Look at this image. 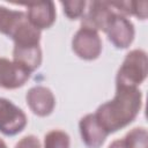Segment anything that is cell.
I'll list each match as a JSON object with an SVG mask.
<instances>
[{
    "label": "cell",
    "mask_w": 148,
    "mask_h": 148,
    "mask_svg": "<svg viewBox=\"0 0 148 148\" xmlns=\"http://www.w3.org/2000/svg\"><path fill=\"white\" fill-rule=\"evenodd\" d=\"M142 106V92L136 87L116 86L114 97L99 105L94 113L98 124L108 133H114L130 125Z\"/></svg>",
    "instance_id": "cell-1"
},
{
    "label": "cell",
    "mask_w": 148,
    "mask_h": 148,
    "mask_svg": "<svg viewBox=\"0 0 148 148\" xmlns=\"http://www.w3.org/2000/svg\"><path fill=\"white\" fill-rule=\"evenodd\" d=\"M148 74V58L147 53L141 49L130 51L116 76V86L136 87L146 80Z\"/></svg>",
    "instance_id": "cell-2"
},
{
    "label": "cell",
    "mask_w": 148,
    "mask_h": 148,
    "mask_svg": "<svg viewBox=\"0 0 148 148\" xmlns=\"http://www.w3.org/2000/svg\"><path fill=\"white\" fill-rule=\"evenodd\" d=\"M74 53L83 60H95L102 52V39L97 31L81 27L72 39Z\"/></svg>",
    "instance_id": "cell-3"
},
{
    "label": "cell",
    "mask_w": 148,
    "mask_h": 148,
    "mask_svg": "<svg viewBox=\"0 0 148 148\" xmlns=\"http://www.w3.org/2000/svg\"><path fill=\"white\" fill-rule=\"evenodd\" d=\"M116 13L117 12L111 1H90L88 3L87 12L82 15L81 27L92 29L97 32H105Z\"/></svg>",
    "instance_id": "cell-4"
},
{
    "label": "cell",
    "mask_w": 148,
    "mask_h": 148,
    "mask_svg": "<svg viewBox=\"0 0 148 148\" xmlns=\"http://www.w3.org/2000/svg\"><path fill=\"white\" fill-rule=\"evenodd\" d=\"M27 116L9 99L0 97V133L13 136L21 133L27 126Z\"/></svg>",
    "instance_id": "cell-5"
},
{
    "label": "cell",
    "mask_w": 148,
    "mask_h": 148,
    "mask_svg": "<svg viewBox=\"0 0 148 148\" xmlns=\"http://www.w3.org/2000/svg\"><path fill=\"white\" fill-rule=\"evenodd\" d=\"M105 34L108 35V39L113 44L114 47L127 49L134 39L135 30L130 18L116 13L110 21Z\"/></svg>",
    "instance_id": "cell-6"
},
{
    "label": "cell",
    "mask_w": 148,
    "mask_h": 148,
    "mask_svg": "<svg viewBox=\"0 0 148 148\" xmlns=\"http://www.w3.org/2000/svg\"><path fill=\"white\" fill-rule=\"evenodd\" d=\"M27 104L29 109L38 117H46L52 113L56 106V97L51 89L44 86H36L28 90Z\"/></svg>",
    "instance_id": "cell-7"
},
{
    "label": "cell",
    "mask_w": 148,
    "mask_h": 148,
    "mask_svg": "<svg viewBox=\"0 0 148 148\" xmlns=\"http://www.w3.org/2000/svg\"><path fill=\"white\" fill-rule=\"evenodd\" d=\"M31 73L15 61L0 58V87L5 89H17L25 84Z\"/></svg>",
    "instance_id": "cell-8"
},
{
    "label": "cell",
    "mask_w": 148,
    "mask_h": 148,
    "mask_svg": "<svg viewBox=\"0 0 148 148\" xmlns=\"http://www.w3.org/2000/svg\"><path fill=\"white\" fill-rule=\"evenodd\" d=\"M80 134L88 148H101L109 135L96 120L94 113H88L79 123Z\"/></svg>",
    "instance_id": "cell-9"
},
{
    "label": "cell",
    "mask_w": 148,
    "mask_h": 148,
    "mask_svg": "<svg viewBox=\"0 0 148 148\" xmlns=\"http://www.w3.org/2000/svg\"><path fill=\"white\" fill-rule=\"evenodd\" d=\"M27 17L29 22L39 31L49 29L56 21V6L53 1H44L27 5Z\"/></svg>",
    "instance_id": "cell-10"
},
{
    "label": "cell",
    "mask_w": 148,
    "mask_h": 148,
    "mask_svg": "<svg viewBox=\"0 0 148 148\" xmlns=\"http://www.w3.org/2000/svg\"><path fill=\"white\" fill-rule=\"evenodd\" d=\"M13 61L24 67L30 73L35 72L42 64V50L39 45L14 46Z\"/></svg>",
    "instance_id": "cell-11"
},
{
    "label": "cell",
    "mask_w": 148,
    "mask_h": 148,
    "mask_svg": "<svg viewBox=\"0 0 148 148\" xmlns=\"http://www.w3.org/2000/svg\"><path fill=\"white\" fill-rule=\"evenodd\" d=\"M25 13L21 10H12L3 6H0V34L9 37L12 31L17 25L18 21Z\"/></svg>",
    "instance_id": "cell-12"
},
{
    "label": "cell",
    "mask_w": 148,
    "mask_h": 148,
    "mask_svg": "<svg viewBox=\"0 0 148 148\" xmlns=\"http://www.w3.org/2000/svg\"><path fill=\"white\" fill-rule=\"evenodd\" d=\"M69 135L61 130H52L44 136V148H69Z\"/></svg>",
    "instance_id": "cell-13"
},
{
    "label": "cell",
    "mask_w": 148,
    "mask_h": 148,
    "mask_svg": "<svg viewBox=\"0 0 148 148\" xmlns=\"http://www.w3.org/2000/svg\"><path fill=\"white\" fill-rule=\"evenodd\" d=\"M128 148H147L148 147V132L145 127H135L131 130L124 138Z\"/></svg>",
    "instance_id": "cell-14"
},
{
    "label": "cell",
    "mask_w": 148,
    "mask_h": 148,
    "mask_svg": "<svg viewBox=\"0 0 148 148\" xmlns=\"http://www.w3.org/2000/svg\"><path fill=\"white\" fill-rule=\"evenodd\" d=\"M87 2L84 0H72V1H61V6L64 7V14L69 20H76L82 17L84 13V7Z\"/></svg>",
    "instance_id": "cell-15"
},
{
    "label": "cell",
    "mask_w": 148,
    "mask_h": 148,
    "mask_svg": "<svg viewBox=\"0 0 148 148\" xmlns=\"http://www.w3.org/2000/svg\"><path fill=\"white\" fill-rule=\"evenodd\" d=\"M147 1H131V15L140 20L147 18Z\"/></svg>",
    "instance_id": "cell-16"
},
{
    "label": "cell",
    "mask_w": 148,
    "mask_h": 148,
    "mask_svg": "<svg viewBox=\"0 0 148 148\" xmlns=\"http://www.w3.org/2000/svg\"><path fill=\"white\" fill-rule=\"evenodd\" d=\"M14 148H40V142L35 135H25L15 145Z\"/></svg>",
    "instance_id": "cell-17"
},
{
    "label": "cell",
    "mask_w": 148,
    "mask_h": 148,
    "mask_svg": "<svg viewBox=\"0 0 148 148\" xmlns=\"http://www.w3.org/2000/svg\"><path fill=\"white\" fill-rule=\"evenodd\" d=\"M108 148H128V147L125 143L124 139H118V140H114L112 143H110Z\"/></svg>",
    "instance_id": "cell-18"
},
{
    "label": "cell",
    "mask_w": 148,
    "mask_h": 148,
    "mask_svg": "<svg viewBox=\"0 0 148 148\" xmlns=\"http://www.w3.org/2000/svg\"><path fill=\"white\" fill-rule=\"evenodd\" d=\"M0 148H8L7 145L5 143V141H3L2 139H0Z\"/></svg>",
    "instance_id": "cell-19"
}]
</instances>
